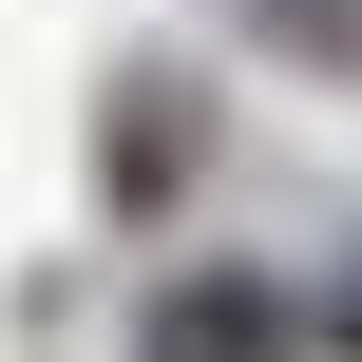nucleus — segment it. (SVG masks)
<instances>
[{
    "label": "nucleus",
    "instance_id": "1",
    "mask_svg": "<svg viewBox=\"0 0 362 362\" xmlns=\"http://www.w3.org/2000/svg\"><path fill=\"white\" fill-rule=\"evenodd\" d=\"M305 344H325V305L286 267H172L134 325V362H305Z\"/></svg>",
    "mask_w": 362,
    "mask_h": 362
},
{
    "label": "nucleus",
    "instance_id": "2",
    "mask_svg": "<svg viewBox=\"0 0 362 362\" xmlns=\"http://www.w3.org/2000/svg\"><path fill=\"white\" fill-rule=\"evenodd\" d=\"M95 115H115V134H95V210H115V229H153V210L191 191V153H210V115H191V76H172V57H115V76H95Z\"/></svg>",
    "mask_w": 362,
    "mask_h": 362
},
{
    "label": "nucleus",
    "instance_id": "3",
    "mask_svg": "<svg viewBox=\"0 0 362 362\" xmlns=\"http://www.w3.org/2000/svg\"><path fill=\"white\" fill-rule=\"evenodd\" d=\"M248 38L286 76H362V0H248Z\"/></svg>",
    "mask_w": 362,
    "mask_h": 362
},
{
    "label": "nucleus",
    "instance_id": "4",
    "mask_svg": "<svg viewBox=\"0 0 362 362\" xmlns=\"http://www.w3.org/2000/svg\"><path fill=\"white\" fill-rule=\"evenodd\" d=\"M325 344H344V362H362V248H344V286H325Z\"/></svg>",
    "mask_w": 362,
    "mask_h": 362
}]
</instances>
